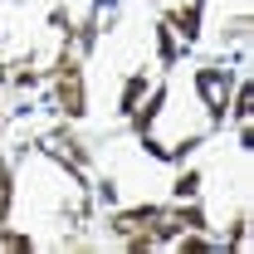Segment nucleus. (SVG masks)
<instances>
[{
	"instance_id": "nucleus-1",
	"label": "nucleus",
	"mask_w": 254,
	"mask_h": 254,
	"mask_svg": "<svg viewBox=\"0 0 254 254\" xmlns=\"http://www.w3.org/2000/svg\"><path fill=\"white\" fill-rule=\"evenodd\" d=\"M195 88H200V98H205L210 123H225V113H230V93H235L230 68H195Z\"/></svg>"
},
{
	"instance_id": "nucleus-9",
	"label": "nucleus",
	"mask_w": 254,
	"mask_h": 254,
	"mask_svg": "<svg viewBox=\"0 0 254 254\" xmlns=\"http://www.w3.org/2000/svg\"><path fill=\"white\" fill-rule=\"evenodd\" d=\"M0 245H5V250H30V240H25V235H10V230L0 235Z\"/></svg>"
},
{
	"instance_id": "nucleus-6",
	"label": "nucleus",
	"mask_w": 254,
	"mask_h": 254,
	"mask_svg": "<svg viewBox=\"0 0 254 254\" xmlns=\"http://www.w3.org/2000/svg\"><path fill=\"white\" fill-rule=\"evenodd\" d=\"M0 220H10V166H0Z\"/></svg>"
},
{
	"instance_id": "nucleus-5",
	"label": "nucleus",
	"mask_w": 254,
	"mask_h": 254,
	"mask_svg": "<svg viewBox=\"0 0 254 254\" xmlns=\"http://www.w3.org/2000/svg\"><path fill=\"white\" fill-rule=\"evenodd\" d=\"M142 88H147V78H127V93H123V113H132V108H137Z\"/></svg>"
},
{
	"instance_id": "nucleus-7",
	"label": "nucleus",
	"mask_w": 254,
	"mask_h": 254,
	"mask_svg": "<svg viewBox=\"0 0 254 254\" xmlns=\"http://www.w3.org/2000/svg\"><path fill=\"white\" fill-rule=\"evenodd\" d=\"M195 186H200V176H195V171H186V176H181V181H176V195H181V200H186V195H195Z\"/></svg>"
},
{
	"instance_id": "nucleus-8",
	"label": "nucleus",
	"mask_w": 254,
	"mask_h": 254,
	"mask_svg": "<svg viewBox=\"0 0 254 254\" xmlns=\"http://www.w3.org/2000/svg\"><path fill=\"white\" fill-rule=\"evenodd\" d=\"M181 250H186V254H210V245L195 240V230H190V240H181Z\"/></svg>"
},
{
	"instance_id": "nucleus-2",
	"label": "nucleus",
	"mask_w": 254,
	"mask_h": 254,
	"mask_svg": "<svg viewBox=\"0 0 254 254\" xmlns=\"http://www.w3.org/2000/svg\"><path fill=\"white\" fill-rule=\"evenodd\" d=\"M59 108L68 113V118H83L88 113V103H83V73H78V64L68 59V49H64V59H59Z\"/></svg>"
},
{
	"instance_id": "nucleus-3",
	"label": "nucleus",
	"mask_w": 254,
	"mask_h": 254,
	"mask_svg": "<svg viewBox=\"0 0 254 254\" xmlns=\"http://www.w3.org/2000/svg\"><path fill=\"white\" fill-rule=\"evenodd\" d=\"M39 142H44V152H49V157H59L64 166L73 171V176H83V166H88V157H83V147H78V142H73L68 132H44Z\"/></svg>"
},
{
	"instance_id": "nucleus-4",
	"label": "nucleus",
	"mask_w": 254,
	"mask_h": 254,
	"mask_svg": "<svg viewBox=\"0 0 254 254\" xmlns=\"http://www.w3.org/2000/svg\"><path fill=\"white\" fill-rule=\"evenodd\" d=\"M157 44H161V64L176 59V30H171V25H161V30H157Z\"/></svg>"
}]
</instances>
